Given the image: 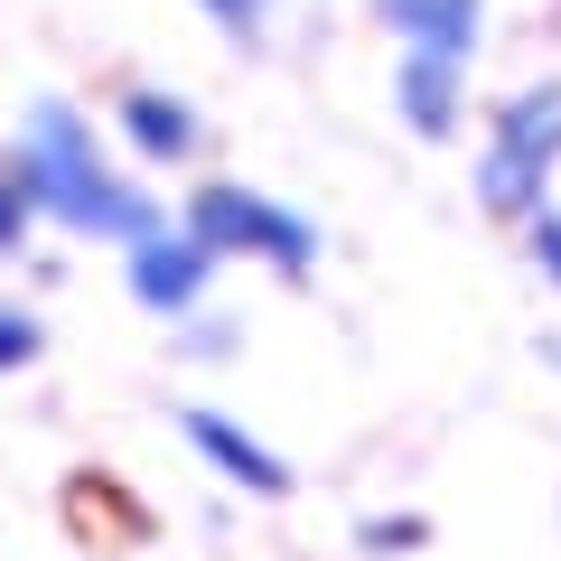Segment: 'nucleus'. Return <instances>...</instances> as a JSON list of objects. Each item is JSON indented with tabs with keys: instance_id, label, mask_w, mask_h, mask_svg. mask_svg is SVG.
Returning <instances> with one entry per match:
<instances>
[{
	"instance_id": "obj_1",
	"label": "nucleus",
	"mask_w": 561,
	"mask_h": 561,
	"mask_svg": "<svg viewBox=\"0 0 561 561\" xmlns=\"http://www.w3.org/2000/svg\"><path fill=\"white\" fill-rule=\"evenodd\" d=\"M10 179L28 187V206H47V216H66L76 234H150L160 225V206L140 197L131 179H113V169L94 160V122L76 113V103H28L20 122V150H10Z\"/></svg>"
},
{
	"instance_id": "obj_2",
	"label": "nucleus",
	"mask_w": 561,
	"mask_h": 561,
	"mask_svg": "<svg viewBox=\"0 0 561 561\" xmlns=\"http://www.w3.org/2000/svg\"><path fill=\"white\" fill-rule=\"evenodd\" d=\"M552 169H561V84H524V94H505L496 140H486V160H478L486 216L524 225L542 197H552Z\"/></svg>"
},
{
	"instance_id": "obj_3",
	"label": "nucleus",
	"mask_w": 561,
	"mask_h": 561,
	"mask_svg": "<svg viewBox=\"0 0 561 561\" xmlns=\"http://www.w3.org/2000/svg\"><path fill=\"white\" fill-rule=\"evenodd\" d=\"M187 234H197L216 262L225 253H262L272 272H290V280H309V262H319V225L290 216V206L262 197V187H234V179H216V187L187 197Z\"/></svg>"
},
{
	"instance_id": "obj_4",
	"label": "nucleus",
	"mask_w": 561,
	"mask_h": 561,
	"mask_svg": "<svg viewBox=\"0 0 561 561\" xmlns=\"http://www.w3.org/2000/svg\"><path fill=\"white\" fill-rule=\"evenodd\" d=\"M206 272H216V253H206L187 225H179V234H160V225L131 234V300H140V309H169V319L197 309V300H206Z\"/></svg>"
},
{
	"instance_id": "obj_5",
	"label": "nucleus",
	"mask_w": 561,
	"mask_h": 561,
	"mask_svg": "<svg viewBox=\"0 0 561 561\" xmlns=\"http://www.w3.org/2000/svg\"><path fill=\"white\" fill-rule=\"evenodd\" d=\"M375 20L402 38V57H440L468 76V57L486 38V0H375Z\"/></svg>"
},
{
	"instance_id": "obj_6",
	"label": "nucleus",
	"mask_w": 561,
	"mask_h": 561,
	"mask_svg": "<svg viewBox=\"0 0 561 561\" xmlns=\"http://www.w3.org/2000/svg\"><path fill=\"white\" fill-rule=\"evenodd\" d=\"M393 103H402V122L421 140H449L459 113H468V76L440 66V57H393Z\"/></svg>"
},
{
	"instance_id": "obj_7",
	"label": "nucleus",
	"mask_w": 561,
	"mask_h": 561,
	"mask_svg": "<svg viewBox=\"0 0 561 561\" xmlns=\"http://www.w3.org/2000/svg\"><path fill=\"white\" fill-rule=\"evenodd\" d=\"M187 440H197L234 486H253V496H290V468H280L272 449L243 431V421H225V412H187Z\"/></svg>"
},
{
	"instance_id": "obj_8",
	"label": "nucleus",
	"mask_w": 561,
	"mask_h": 561,
	"mask_svg": "<svg viewBox=\"0 0 561 561\" xmlns=\"http://www.w3.org/2000/svg\"><path fill=\"white\" fill-rule=\"evenodd\" d=\"M122 140H131L140 160H197V113H187L179 94H160V84H140V94H122Z\"/></svg>"
},
{
	"instance_id": "obj_9",
	"label": "nucleus",
	"mask_w": 561,
	"mask_h": 561,
	"mask_svg": "<svg viewBox=\"0 0 561 561\" xmlns=\"http://www.w3.org/2000/svg\"><path fill=\"white\" fill-rule=\"evenodd\" d=\"M206 20H216V38H234V47H262L272 38V0H197Z\"/></svg>"
},
{
	"instance_id": "obj_10",
	"label": "nucleus",
	"mask_w": 561,
	"mask_h": 561,
	"mask_svg": "<svg viewBox=\"0 0 561 561\" xmlns=\"http://www.w3.org/2000/svg\"><path fill=\"white\" fill-rule=\"evenodd\" d=\"M28 216H38V206H28V187L0 169V253H20V243H28Z\"/></svg>"
},
{
	"instance_id": "obj_11",
	"label": "nucleus",
	"mask_w": 561,
	"mask_h": 561,
	"mask_svg": "<svg viewBox=\"0 0 561 561\" xmlns=\"http://www.w3.org/2000/svg\"><path fill=\"white\" fill-rule=\"evenodd\" d=\"M524 243H534V262H542V272L561 280V206H552V197H542L534 216H524Z\"/></svg>"
},
{
	"instance_id": "obj_12",
	"label": "nucleus",
	"mask_w": 561,
	"mask_h": 561,
	"mask_svg": "<svg viewBox=\"0 0 561 561\" xmlns=\"http://www.w3.org/2000/svg\"><path fill=\"white\" fill-rule=\"evenodd\" d=\"M38 356V319L28 309H0V365H28Z\"/></svg>"
},
{
	"instance_id": "obj_13",
	"label": "nucleus",
	"mask_w": 561,
	"mask_h": 561,
	"mask_svg": "<svg viewBox=\"0 0 561 561\" xmlns=\"http://www.w3.org/2000/svg\"><path fill=\"white\" fill-rule=\"evenodd\" d=\"M402 542H421L412 515H375V524H365V552H402Z\"/></svg>"
}]
</instances>
